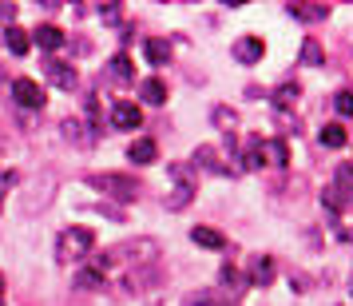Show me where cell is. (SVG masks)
Listing matches in <instances>:
<instances>
[{
    "label": "cell",
    "instance_id": "cell-1",
    "mask_svg": "<svg viewBox=\"0 0 353 306\" xmlns=\"http://www.w3.org/2000/svg\"><path fill=\"white\" fill-rule=\"evenodd\" d=\"M92 247H96V231L92 227H68L60 242H56V258L60 262H83V258L92 255Z\"/></svg>",
    "mask_w": 353,
    "mask_h": 306
},
{
    "label": "cell",
    "instance_id": "cell-2",
    "mask_svg": "<svg viewBox=\"0 0 353 306\" xmlns=\"http://www.w3.org/2000/svg\"><path fill=\"white\" fill-rule=\"evenodd\" d=\"M167 175H171L167 211H183L194 199V191H199V175H194V167H187V163H171V167H167Z\"/></svg>",
    "mask_w": 353,
    "mask_h": 306
},
{
    "label": "cell",
    "instance_id": "cell-3",
    "mask_svg": "<svg viewBox=\"0 0 353 306\" xmlns=\"http://www.w3.org/2000/svg\"><path fill=\"white\" fill-rule=\"evenodd\" d=\"M88 187H96L99 195H112V199H135V183L128 175H112V171L88 175Z\"/></svg>",
    "mask_w": 353,
    "mask_h": 306
},
{
    "label": "cell",
    "instance_id": "cell-4",
    "mask_svg": "<svg viewBox=\"0 0 353 306\" xmlns=\"http://www.w3.org/2000/svg\"><path fill=\"white\" fill-rule=\"evenodd\" d=\"M12 99L20 108H28V112H40L44 108V88L32 76H20V80H12Z\"/></svg>",
    "mask_w": 353,
    "mask_h": 306
},
{
    "label": "cell",
    "instance_id": "cell-5",
    "mask_svg": "<svg viewBox=\"0 0 353 306\" xmlns=\"http://www.w3.org/2000/svg\"><path fill=\"white\" fill-rule=\"evenodd\" d=\"M119 255H128L131 267H147V262H155L163 251H159V242H155V239H131V242L119 247Z\"/></svg>",
    "mask_w": 353,
    "mask_h": 306
},
{
    "label": "cell",
    "instance_id": "cell-6",
    "mask_svg": "<svg viewBox=\"0 0 353 306\" xmlns=\"http://www.w3.org/2000/svg\"><path fill=\"white\" fill-rule=\"evenodd\" d=\"M112 124L119 131H131V128H139L143 124V112L131 104V99H115V108H112Z\"/></svg>",
    "mask_w": 353,
    "mask_h": 306
},
{
    "label": "cell",
    "instance_id": "cell-7",
    "mask_svg": "<svg viewBox=\"0 0 353 306\" xmlns=\"http://www.w3.org/2000/svg\"><path fill=\"white\" fill-rule=\"evenodd\" d=\"M230 52H234V60H239V64H258V60L266 56V44H262L258 36H239Z\"/></svg>",
    "mask_w": 353,
    "mask_h": 306
},
{
    "label": "cell",
    "instance_id": "cell-8",
    "mask_svg": "<svg viewBox=\"0 0 353 306\" xmlns=\"http://www.w3.org/2000/svg\"><path fill=\"white\" fill-rule=\"evenodd\" d=\"M44 76H48L56 88H64V92H72V88H76V68L64 64V60H48V64H44Z\"/></svg>",
    "mask_w": 353,
    "mask_h": 306
},
{
    "label": "cell",
    "instance_id": "cell-9",
    "mask_svg": "<svg viewBox=\"0 0 353 306\" xmlns=\"http://www.w3.org/2000/svg\"><path fill=\"white\" fill-rule=\"evenodd\" d=\"M274 274H278V267H274L270 255H254V258H250V283H258V287H270Z\"/></svg>",
    "mask_w": 353,
    "mask_h": 306
},
{
    "label": "cell",
    "instance_id": "cell-10",
    "mask_svg": "<svg viewBox=\"0 0 353 306\" xmlns=\"http://www.w3.org/2000/svg\"><path fill=\"white\" fill-rule=\"evenodd\" d=\"M4 48L12 52V56H28V48H32V32H24V28H17V24H8V28H4Z\"/></svg>",
    "mask_w": 353,
    "mask_h": 306
},
{
    "label": "cell",
    "instance_id": "cell-11",
    "mask_svg": "<svg viewBox=\"0 0 353 306\" xmlns=\"http://www.w3.org/2000/svg\"><path fill=\"white\" fill-rule=\"evenodd\" d=\"M139 99L163 108V104H167V84H163V76H147V80L139 84Z\"/></svg>",
    "mask_w": 353,
    "mask_h": 306
},
{
    "label": "cell",
    "instance_id": "cell-12",
    "mask_svg": "<svg viewBox=\"0 0 353 306\" xmlns=\"http://www.w3.org/2000/svg\"><path fill=\"white\" fill-rule=\"evenodd\" d=\"M155 155H159V147H155V140H147V135L128 144V160L139 163V167H143V163H155Z\"/></svg>",
    "mask_w": 353,
    "mask_h": 306
},
{
    "label": "cell",
    "instance_id": "cell-13",
    "mask_svg": "<svg viewBox=\"0 0 353 306\" xmlns=\"http://www.w3.org/2000/svg\"><path fill=\"white\" fill-rule=\"evenodd\" d=\"M321 203L334 211V215H341L345 207H353V191H345L341 183H334V187H325V191H321Z\"/></svg>",
    "mask_w": 353,
    "mask_h": 306
},
{
    "label": "cell",
    "instance_id": "cell-14",
    "mask_svg": "<svg viewBox=\"0 0 353 306\" xmlns=\"http://www.w3.org/2000/svg\"><path fill=\"white\" fill-rule=\"evenodd\" d=\"M32 40H36V48H44V52H56L60 44H64V32H60L56 24H36Z\"/></svg>",
    "mask_w": 353,
    "mask_h": 306
},
{
    "label": "cell",
    "instance_id": "cell-15",
    "mask_svg": "<svg viewBox=\"0 0 353 306\" xmlns=\"http://www.w3.org/2000/svg\"><path fill=\"white\" fill-rule=\"evenodd\" d=\"M262 163H270V167H286L290 163L286 140H266V144H262Z\"/></svg>",
    "mask_w": 353,
    "mask_h": 306
},
{
    "label": "cell",
    "instance_id": "cell-16",
    "mask_svg": "<svg viewBox=\"0 0 353 306\" xmlns=\"http://www.w3.org/2000/svg\"><path fill=\"white\" fill-rule=\"evenodd\" d=\"M191 239L199 242V247H207V251H223L226 247V235L214 231V227H191Z\"/></svg>",
    "mask_w": 353,
    "mask_h": 306
},
{
    "label": "cell",
    "instance_id": "cell-17",
    "mask_svg": "<svg viewBox=\"0 0 353 306\" xmlns=\"http://www.w3.org/2000/svg\"><path fill=\"white\" fill-rule=\"evenodd\" d=\"M286 8H290V17L294 20H305V24H318V20L330 17L325 4H286Z\"/></svg>",
    "mask_w": 353,
    "mask_h": 306
},
{
    "label": "cell",
    "instance_id": "cell-18",
    "mask_svg": "<svg viewBox=\"0 0 353 306\" xmlns=\"http://www.w3.org/2000/svg\"><path fill=\"white\" fill-rule=\"evenodd\" d=\"M103 274H108V271L92 262L88 271H80V274H76V290H99V287H103Z\"/></svg>",
    "mask_w": 353,
    "mask_h": 306
},
{
    "label": "cell",
    "instance_id": "cell-19",
    "mask_svg": "<svg viewBox=\"0 0 353 306\" xmlns=\"http://www.w3.org/2000/svg\"><path fill=\"white\" fill-rule=\"evenodd\" d=\"M298 96H302V88L294 80L278 84V88H274V108H290V104H298Z\"/></svg>",
    "mask_w": 353,
    "mask_h": 306
},
{
    "label": "cell",
    "instance_id": "cell-20",
    "mask_svg": "<svg viewBox=\"0 0 353 306\" xmlns=\"http://www.w3.org/2000/svg\"><path fill=\"white\" fill-rule=\"evenodd\" d=\"M318 140H321V147H345V140H350V135H345V128H341V124H325V128L318 131Z\"/></svg>",
    "mask_w": 353,
    "mask_h": 306
},
{
    "label": "cell",
    "instance_id": "cell-21",
    "mask_svg": "<svg viewBox=\"0 0 353 306\" xmlns=\"http://www.w3.org/2000/svg\"><path fill=\"white\" fill-rule=\"evenodd\" d=\"M302 64H310V68H321V64H325V48H321L314 36L302 44Z\"/></svg>",
    "mask_w": 353,
    "mask_h": 306
},
{
    "label": "cell",
    "instance_id": "cell-22",
    "mask_svg": "<svg viewBox=\"0 0 353 306\" xmlns=\"http://www.w3.org/2000/svg\"><path fill=\"white\" fill-rule=\"evenodd\" d=\"M194 163H203V167H207V171H226L223 163H219V151H214V147H194Z\"/></svg>",
    "mask_w": 353,
    "mask_h": 306
},
{
    "label": "cell",
    "instance_id": "cell-23",
    "mask_svg": "<svg viewBox=\"0 0 353 306\" xmlns=\"http://www.w3.org/2000/svg\"><path fill=\"white\" fill-rule=\"evenodd\" d=\"M112 76H115V80H131V76H135V68H131V56H128V52L112 56Z\"/></svg>",
    "mask_w": 353,
    "mask_h": 306
},
{
    "label": "cell",
    "instance_id": "cell-24",
    "mask_svg": "<svg viewBox=\"0 0 353 306\" xmlns=\"http://www.w3.org/2000/svg\"><path fill=\"white\" fill-rule=\"evenodd\" d=\"M147 60H151V64H167V60H171L167 40H147Z\"/></svg>",
    "mask_w": 353,
    "mask_h": 306
},
{
    "label": "cell",
    "instance_id": "cell-25",
    "mask_svg": "<svg viewBox=\"0 0 353 306\" xmlns=\"http://www.w3.org/2000/svg\"><path fill=\"white\" fill-rule=\"evenodd\" d=\"M334 112L350 119V115H353V92H337V96H334Z\"/></svg>",
    "mask_w": 353,
    "mask_h": 306
},
{
    "label": "cell",
    "instance_id": "cell-26",
    "mask_svg": "<svg viewBox=\"0 0 353 306\" xmlns=\"http://www.w3.org/2000/svg\"><path fill=\"white\" fill-rule=\"evenodd\" d=\"M80 131H83L80 119H64V140H72V144H88V140H83Z\"/></svg>",
    "mask_w": 353,
    "mask_h": 306
},
{
    "label": "cell",
    "instance_id": "cell-27",
    "mask_svg": "<svg viewBox=\"0 0 353 306\" xmlns=\"http://www.w3.org/2000/svg\"><path fill=\"white\" fill-rule=\"evenodd\" d=\"M219 283H223V287H230V290H242V278H239V271H234V267H223V271H219Z\"/></svg>",
    "mask_w": 353,
    "mask_h": 306
},
{
    "label": "cell",
    "instance_id": "cell-28",
    "mask_svg": "<svg viewBox=\"0 0 353 306\" xmlns=\"http://www.w3.org/2000/svg\"><path fill=\"white\" fill-rule=\"evenodd\" d=\"M337 183H341L345 191H353V167H337Z\"/></svg>",
    "mask_w": 353,
    "mask_h": 306
},
{
    "label": "cell",
    "instance_id": "cell-29",
    "mask_svg": "<svg viewBox=\"0 0 353 306\" xmlns=\"http://www.w3.org/2000/svg\"><path fill=\"white\" fill-rule=\"evenodd\" d=\"M214 124H234V112H226V108H219V112H214Z\"/></svg>",
    "mask_w": 353,
    "mask_h": 306
},
{
    "label": "cell",
    "instance_id": "cell-30",
    "mask_svg": "<svg viewBox=\"0 0 353 306\" xmlns=\"http://www.w3.org/2000/svg\"><path fill=\"white\" fill-rule=\"evenodd\" d=\"M4 294H8V290H4V274H0V306H4Z\"/></svg>",
    "mask_w": 353,
    "mask_h": 306
},
{
    "label": "cell",
    "instance_id": "cell-31",
    "mask_svg": "<svg viewBox=\"0 0 353 306\" xmlns=\"http://www.w3.org/2000/svg\"><path fill=\"white\" fill-rule=\"evenodd\" d=\"M0 195H4V175H0Z\"/></svg>",
    "mask_w": 353,
    "mask_h": 306
}]
</instances>
